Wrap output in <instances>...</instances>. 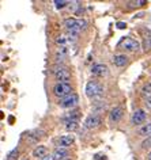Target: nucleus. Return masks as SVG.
Instances as JSON below:
<instances>
[{"label":"nucleus","instance_id":"obj_6","mask_svg":"<svg viewBox=\"0 0 151 160\" xmlns=\"http://www.w3.org/2000/svg\"><path fill=\"white\" fill-rule=\"evenodd\" d=\"M79 103V97L78 94L72 92L71 95H68V97L63 98L60 102H59V105H60L63 109H72V107H75Z\"/></svg>","mask_w":151,"mask_h":160},{"label":"nucleus","instance_id":"obj_2","mask_svg":"<svg viewBox=\"0 0 151 160\" xmlns=\"http://www.w3.org/2000/svg\"><path fill=\"white\" fill-rule=\"evenodd\" d=\"M52 73L55 76V79L57 80V83H68L71 79V73L68 68L64 65H56L52 69Z\"/></svg>","mask_w":151,"mask_h":160},{"label":"nucleus","instance_id":"obj_1","mask_svg":"<svg viewBox=\"0 0 151 160\" xmlns=\"http://www.w3.org/2000/svg\"><path fill=\"white\" fill-rule=\"evenodd\" d=\"M64 26H65V29H67V33H68L70 38L74 41V39H76V38H78L79 33H81L83 29H86L87 22H86V21H83V19L68 18V19H65Z\"/></svg>","mask_w":151,"mask_h":160},{"label":"nucleus","instance_id":"obj_23","mask_svg":"<svg viewBox=\"0 0 151 160\" xmlns=\"http://www.w3.org/2000/svg\"><path fill=\"white\" fill-rule=\"evenodd\" d=\"M147 2H144V0H138V2H128L129 7H142L144 6Z\"/></svg>","mask_w":151,"mask_h":160},{"label":"nucleus","instance_id":"obj_20","mask_svg":"<svg viewBox=\"0 0 151 160\" xmlns=\"http://www.w3.org/2000/svg\"><path fill=\"white\" fill-rule=\"evenodd\" d=\"M39 133H42V132H41V130H39V132H38V130L31 132L30 134H27V136H29V140H30V141H33V142H34V141H37V140H38L39 137H41V136H38Z\"/></svg>","mask_w":151,"mask_h":160},{"label":"nucleus","instance_id":"obj_7","mask_svg":"<svg viewBox=\"0 0 151 160\" xmlns=\"http://www.w3.org/2000/svg\"><path fill=\"white\" fill-rule=\"evenodd\" d=\"M146 118H147L146 111L143 109H138V110L133 111L132 117H131V122H132V125H135V126H136V125H142V123H144Z\"/></svg>","mask_w":151,"mask_h":160},{"label":"nucleus","instance_id":"obj_15","mask_svg":"<svg viewBox=\"0 0 151 160\" xmlns=\"http://www.w3.org/2000/svg\"><path fill=\"white\" fill-rule=\"evenodd\" d=\"M46 155H48V148L45 145H38L37 148H34V151H33V156H34V158L42 159V158H45Z\"/></svg>","mask_w":151,"mask_h":160},{"label":"nucleus","instance_id":"obj_29","mask_svg":"<svg viewBox=\"0 0 151 160\" xmlns=\"http://www.w3.org/2000/svg\"><path fill=\"white\" fill-rule=\"evenodd\" d=\"M65 160H68V159H65Z\"/></svg>","mask_w":151,"mask_h":160},{"label":"nucleus","instance_id":"obj_26","mask_svg":"<svg viewBox=\"0 0 151 160\" xmlns=\"http://www.w3.org/2000/svg\"><path fill=\"white\" fill-rule=\"evenodd\" d=\"M125 26H127V25H125L124 22H118V23H117V29H125Z\"/></svg>","mask_w":151,"mask_h":160},{"label":"nucleus","instance_id":"obj_25","mask_svg":"<svg viewBox=\"0 0 151 160\" xmlns=\"http://www.w3.org/2000/svg\"><path fill=\"white\" fill-rule=\"evenodd\" d=\"M144 105L148 107V109H151V98H147V99H144Z\"/></svg>","mask_w":151,"mask_h":160},{"label":"nucleus","instance_id":"obj_19","mask_svg":"<svg viewBox=\"0 0 151 160\" xmlns=\"http://www.w3.org/2000/svg\"><path fill=\"white\" fill-rule=\"evenodd\" d=\"M64 123H65L67 130H76L78 126H79V122H75V121H68V122H64Z\"/></svg>","mask_w":151,"mask_h":160},{"label":"nucleus","instance_id":"obj_8","mask_svg":"<svg viewBox=\"0 0 151 160\" xmlns=\"http://www.w3.org/2000/svg\"><path fill=\"white\" fill-rule=\"evenodd\" d=\"M101 122H102V119L98 114H90L85 119V128H87V129H95V128H98L101 125Z\"/></svg>","mask_w":151,"mask_h":160},{"label":"nucleus","instance_id":"obj_21","mask_svg":"<svg viewBox=\"0 0 151 160\" xmlns=\"http://www.w3.org/2000/svg\"><path fill=\"white\" fill-rule=\"evenodd\" d=\"M67 4H70V2H65V0H55V6H56V8H64Z\"/></svg>","mask_w":151,"mask_h":160},{"label":"nucleus","instance_id":"obj_14","mask_svg":"<svg viewBox=\"0 0 151 160\" xmlns=\"http://www.w3.org/2000/svg\"><path fill=\"white\" fill-rule=\"evenodd\" d=\"M112 61L116 67H124V65H127V62H128V57H127L125 54H114Z\"/></svg>","mask_w":151,"mask_h":160},{"label":"nucleus","instance_id":"obj_9","mask_svg":"<svg viewBox=\"0 0 151 160\" xmlns=\"http://www.w3.org/2000/svg\"><path fill=\"white\" fill-rule=\"evenodd\" d=\"M108 72L109 69L105 64H95V65L91 67V73L97 76V78H104V76L108 75Z\"/></svg>","mask_w":151,"mask_h":160},{"label":"nucleus","instance_id":"obj_3","mask_svg":"<svg viewBox=\"0 0 151 160\" xmlns=\"http://www.w3.org/2000/svg\"><path fill=\"white\" fill-rule=\"evenodd\" d=\"M52 91H53L55 97L63 99V98L72 94V86H71L70 83H56V84L53 86Z\"/></svg>","mask_w":151,"mask_h":160},{"label":"nucleus","instance_id":"obj_13","mask_svg":"<svg viewBox=\"0 0 151 160\" xmlns=\"http://www.w3.org/2000/svg\"><path fill=\"white\" fill-rule=\"evenodd\" d=\"M79 119H81V111H79V110H71L68 114L64 115L63 121H64V122H68V121L79 122Z\"/></svg>","mask_w":151,"mask_h":160},{"label":"nucleus","instance_id":"obj_12","mask_svg":"<svg viewBox=\"0 0 151 160\" xmlns=\"http://www.w3.org/2000/svg\"><path fill=\"white\" fill-rule=\"evenodd\" d=\"M52 156H53V160H65L67 156H68V151L65 148H56L53 151Z\"/></svg>","mask_w":151,"mask_h":160},{"label":"nucleus","instance_id":"obj_17","mask_svg":"<svg viewBox=\"0 0 151 160\" xmlns=\"http://www.w3.org/2000/svg\"><path fill=\"white\" fill-rule=\"evenodd\" d=\"M67 56H68V49H67V46H60L56 52V61H63Z\"/></svg>","mask_w":151,"mask_h":160},{"label":"nucleus","instance_id":"obj_27","mask_svg":"<svg viewBox=\"0 0 151 160\" xmlns=\"http://www.w3.org/2000/svg\"><path fill=\"white\" fill-rule=\"evenodd\" d=\"M41 160H53V156L52 155H46L45 158H42Z\"/></svg>","mask_w":151,"mask_h":160},{"label":"nucleus","instance_id":"obj_16","mask_svg":"<svg viewBox=\"0 0 151 160\" xmlns=\"http://www.w3.org/2000/svg\"><path fill=\"white\" fill-rule=\"evenodd\" d=\"M138 134H139V136H144V137H147V138L151 137V122L144 123L143 126L139 128Z\"/></svg>","mask_w":151,"mask_h":160},{"label":"nucleus","instance_id":"obj_5","mask_svg":"<svg viewBox=\"0 0 151 160\" xmlns=\"http://www.w3.org/2000/svg\"><path fill=\"white\" fill-rule=\"evenodd\" d=\"M104 92V87L97 82H89L86 84V95L89 98H97Z\"/></svg>","mask_w":151,"mask_h":160},{"label":"nucleus","instance_id":"obj_11","mask_svg":"<svg viewBox=\"0 0 151 160\" xmlns=\"http://www.w3.org/2000/svg\"><path fill=\"white\" fill-rule=\"evenodd\" d=\"M122 117V109L121 107H114V109L109 113V121L110 122H118Z\"/></svg>","mask_w":151,"mask_h":160},{"label":"nucleus","instance_id":"obj_18","mask_svg":"<svg viewBox=\"0 0 151 160\" xmlns=\"http://www.w3.org/2000/svg\"><path fill=\"white\" fill-rule=\"evenodd\" d=\"M142 95H143V98H144V99L151 98V83L146 84V86L142 88Z\"/></svg>","mask_w":151,"mask_h":160},{"label":"nucleus","instance_id":"obj_28","mask_svg":"<svg viewBox=\"0 0 151 160\" xmlns=\"http://www.w3.org/2000/svg\"><path fill=\"white\" fill-rule=\"evenodd\" d=\"M147 160H151V152H148V155H147Z\"/></svg>","mask_w":151,"mask_h":160},{"label":"nucleus","instance_id":"obj_30","mask_svg":"<svg viewBox=\"0 0 151 160\" xmlns=\"http://www.w3.org/2000/svg\"><path fill=\"white\" fill-rule=\"evenodd\" d=\"M25 160H27V159H25Z\"/></svg>","mask_w":151,"mask_h":160},{"label":"nucleus","instance_id":"obj_4","mask_svg":"<svg viewBox=\"0 0 151 160\" xmlns=\"http://www.w3.org/2000/svg\"><path fill=\"white\" fill-rule=\"evenodd\" d=\"M139 46H140L139 42L136 41V39L131 38V37H124L117 45L118 49H122L125 52H135V50L139 49Z\"/></svg>","mask_w":151,"mask_h":160},{"label":"nucleus","instance_id":"obj_10","mask_svg":"<svg viewBox=\"0 0 151 160\" xmlns=\"http://www.w3.org/2000/svg\"><path fill=\"white\" fill-rule=\"evenodd\" d=\"M75 141V137L72 134H65V136H61L60 138H59V148H67V147H71Z\"/></svg>","mask_w":151,"mask_h":160},{"label":"nucleus","instance_id":"obj_22","mask_svg":"<svg viewBox=\"0 0 151 160\" xmlns=\"http://www.w3.org/2000/svg\"><path fill=\"white\" fill-rule=\"evenodd\" d=\"M18 155H19V151L17 148V149H14L13 152H10V153H8V156H7V160H17Z\"/></svg>","mask_w":151,"mask_h":160},{"label":"nucleus","instance_id":"obj_24","mask_svg":"<svg viewBox=\"0 0 151 160\" xmlns=\"http://www.w3.org/2000/svg\"><path fill=\"white\" fill-rule=\"evenodd\" d=\"M142 148H143V149H148V148H151V137L146 138L144 141L142 142Z\"/></svg>","mask_w":151,"mask_h":160}]
</instances>
